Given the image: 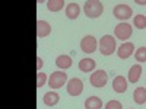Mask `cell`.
I'll return each mask as SVG.
<instances>
[{
    "label": "cell",
    "mask_w": 146,
    "mask_h": 109,
    "mask_svg": "<svg viewBox=\"0 0 146 109\" xmlns=\"http://www.w3.org/2000/svg\"><path fill=\"white\" fill-rule=\"evenodd\" d=\"M142 74V66L140 64H135L133 67H130L129 70V81L130 83H137Z\"/></svg>",
    "instance_id": "7c38bea8"
},
{
    "label": "cell",
    "mask_w": 146,
    "mask_h": 109,
    "mask_svg": "<svg viewBox=\"0 0 146 109\" xmlns=\"http://www.w3.org/2000/svg\"><path fill=\"white\" fill-rule=\"evenodd\" d=\"M136 5H140V6H145L146 2H140V0H136Z\"/></svg>",
    "instance_id": "d4e9b609"
},
{
    "label": "cell",
    "mask_w": 146,
    "mask_h": 109,
    "mask_svg": "<svg viewBox=\"0 0 146 109\" xmlns=\"http://www.w3.org/2000/svg\"><path fill=\"white\" fill-rule=\"evenodd\" d=\"M131 32H133V29H131V26L129 25V23H118V25L114 28V35H115V38H118V39H121V41H126V39H129L130 36H131Z\"/></svg>",
    "instance_id": "5b68a950"
},
{
    "label": "cell",
    "mask_w": 146,
    "mask_h": 109,
    "mask_svg": "<svg viewBox=\"0 0 146 109\" xmlns=\"http://www.w3.org/2000/svg\"><path fill=\"white\" fill-rule=\"evenodd\" d=\"M133 99L137 105H143L146 102V89L145 87H137L133 92Z\"/></svg>",
    "instance_id": "ac0fdd59"
},
{
    "label": "cell",
    "mask_w": 146,
    "mask_h": 109,
    "mask_svg": "<svg viewBox=\"0 0 146 109\" xmlns=\"http://www.w3.org/2000/svg\"><path fill=\"white\" fill-rule=\"evenodd\" d=\"M64 7V0H48L47 9L50 12H58Z\"/></svg>",
    "instance_id": "d6986e66"
},
{
    "label": "cell",
    "mask_w": 146,
    "mask_h": 109,
    "mask_svg": "<svg viewBox=\"0 0 146 109\" xmlns=\"http://www.w3.org/2000/svg\"><path fill=\"white\" fill-rule=\"evenodd\" d=\"M50 32H51V26H50L48 22H45V20H38L36 22V36H38L40 39L48 36Z\"/></svg>",
    "instance_id": "30bf717a"
},
{
    "label": "cell",
    "mask_w": 146,
    "mask_h": 109,
    "mask_svg": "<svg viewBox=\"0 0 146 109\" xmlns=\"http://www.w3.org/2000/svg\"><path fill=\"white\" fill-rule=\"evenodd\" d=\"M42 100H44V103H45L47 106H54V105H57V103H58L60 96H58L56 92H47V93L44 95Z\"/></svg>",
    "instance_id": "2e32d148"
},
{
    "label": "cell",
    "mask_w": 146,
    "mask_h": 109,
    "mask_svg": "<svg viewBox=\"0 0 146 109\" xmlns=\"http://www.w3.org/2000/svg\"><path fill=\"white\" fill-rule=\"evenodd\" d=\"M113 89L117 93H124L127 90V80L123 76H117L113 80Z\"/></svg>",
    "instance_id": "8fae6325"
},
{
    "label": "cell",
    "mask_w": 146,
    "mask_h": 109,
    "mask_svg": "<svg viewBox=\"0 0 146 109\" xmlns=\"http://www.w3.org/2000/svg\"><path fill=\"white\" fill-rule=\"evenodd\" d=\"M135 58L139 63H146V47H140L135 53Z\"/></svg>",
    "instance_id": "44dd1931"
},
{
    "label": "cell",
    "mask_w": 146,
    "mask_h": 109,
    "mask_svg": "<svg viewBox=\"0 0 146 109\" xmlns=\"http://www.w3.org/2000/svg\"><path fill=\"white\" fill-rule=\"evenodd\" d=\"M105 109H123V108H121V103L118 100H110L105 105Z\"/></svg>",
    "instance_id": "603a6c76"
},
{
    "label": "cell",
    "mask_w": 146,
    "mask_h": 109,
    "mask_svg": "<svg viewBox=\"0 0 146 109\" xmlns=\"http://www.w3.org/2000/svg\"><path fill=\"white\" fill-rule=\"evenodd\" d=\"M79 13H80V7H79L78 3L72 2V3L67 5V7H66V16L69 19H78Z\"/></svg>",
    "instance_id": "4fadbf2b"
},
{
    "label": "cell",
    "mask_w": 146,
    "mask_h": 109,
    "mask_svg": "<svg viewBox=\"0 0 146 109\" xmlns=\"http://www.w3.org/2000/svg\"><path fill=\"white\" fill-rule=\"evenodd\" d=\"M133 25H135L137 29H145L146 28V16L143 15H137L133 19Z\"/></svg>",
    "instance_id": "ffe728a7"
},
{
    "label": "cell",
    "mask_w": 146,
    "mask_h": 109,
    "mask_svg": "<svg viewBox=\"0 0 146 109\" xmlns=\"http://www.w3.org/2000/svg\"><path fill=\"white\" fill-rule=\"evenodd\" d=\"M115 39L111 35H104L100 41V53L102 55H111L115 51Z\"/></svg>",
    "instance_id": "7a4b0ae2"
},
{
    "label": "cell",
    "mask_w": 146,
    "mask_h": 109,
    "mask_svg": "<svg viewBox=\"0 0 146 109\" xmlns=\"http://www.w3.org/2000/svg\"><path fill=\"white\" fill-rule=\"evenodd\" d=\"M82 92H83V83L80 79L75 77L67 81V93L70 96H79Z\"/></svg>",
    "instance_id": "52a82bcc"
},
{
    "label": "cell",
    "mask_w": 146,
    "mask_h": 109,
    "mask_svg": "<svg viewBox=\"0 0 146 109\" xmlns=\"http://www.w3.org/2000/svg\"><path fill=\"white\" fill-rule=\"evenodd\" d=\"M133 51H135V45H133L131 42H123V44L118 47L117 55H118L121 60H126V58L131 57Z\"/></svg>",
    "instance_id": "9c48e42d"
},
{
    "label": "cell",
    "mask_w": 146,
    "mask_h": 109,
    "mask_svg": "<svg viewBox=\"0 0 146 109\" xmlns=\"http://www.w3.org/2000/svg\"><path fill=\"white\" fill-rule=\"evenodd\" d=\"M95 66H96V63L94 61L92 58H83V60H80V63H79V70L83 71V73H89V71L95 70Z\"/></svg>",
    "instance_id": "5bb4252c"
},
{
    "label": "cell",
    "mask_w": 146,
    "mask_h": 109,
    "mask_svg": "<svg viewBox=\"0 0 146 109\" xmlns=\"http://www.w3.org/2000/svg\"><path fill=\"white\" fill-rule=\"evenodd\" d=\"M42 60H41V57H38L36 58V67H38V71H41V67H42Z\"/></svg>",
    "instance_id": "cb8c5ba5"
},
{
    "label": "cell",
    "mask_w": 146,
    "mask_h": 109,
    "mask_svg": "<svg viewBox=\"0 0 146 109\" xmlns=\"http://www.w3.org/2000/svg\"><path fill=\"white\" fill-rule=\"evenodd\" d=\"M56 66L62 70H66V68L72 67V58L69 55H58L56 58Z\"/></svg>",
    "instance_id": "e0dca14e"
},
{
    "label": "cell",
    "mask_w": 146,
    "mask_h": 109,
    "mask_svg": "<svg viewBox=\"0 0 146 109\" xmlns=\"http://www.w3.org/2000/svg\"><path fill=\"white\" fill-rule=\"evenodd\" d=\"M113 15L117 19H120V20H126V19H129L133 15V10H131V7L129 5H123V3H121V5H117L114 7Z\"/></svg>",
    "instance_id": "8992f818"
},
{
    "label": "cell",
    "mask_w": 146,
    "mask_h": 109,
    "mask_svg": "<svg viewBox=\"0 0 146 109\" xmlns=\"http://www.w3.org/2000/svg\"><path fill=\"white\" fill-rule=\"evenodd\" d=\"M67 81V74L64 71H54L53 74H50L48 79V86L51 89H60L64 86V83Z\"/></svg>",
    "instance_id": "3957f363"
},
{
    "label": "cell",
    "mask_w": 146,
    "mask_h": 109,
    "mask_svg": "<svg viewBox=\"0 0 146 109\" xmlns=\"http://www.w3.org/2000/svg\"><path fill=\"white\" fill-rule=\"evenodd\" d=\"M89 81L94 87H104L108 81V76L104 70H95L89 77Z\"/></svg>",
    "instance_id": "277c9868"
},
{
    "label": "cell",
    "mask_w": 146,
    "mask_h": 109,
    "mask_svg": "<svg viewBox=\"0 0 146 109\" xmlns=\"http://www.w3.org/2000/svg\"><path fill=\"white\" fill-rule=\"evenodd\" d=\"M45 83H47V74L38 71V74H36V87H42Z\"/></svg>",
    "instance_id": "7402d4cb"
},
{
    "label": "cell",
    "mask_w": 146,
    "mask_h": 109,
    "mask_svg": "<svg viewBox=\"0 0 146 109\" xmlns=\"http://www.w3.org/2000/svg\"><path fill=\"white\" fill-rule=\"evenodd\" d=\"M80 50L83 53H86V54L95 53V50H96V39L94 38L92 35H86L80 41Z\"/></svg>",
    "instance_id": "ba28073f"
},
{
    "label": "cell",
    "mask_w": 146,
    "mask_h": 109,
    "mask_svg": "<svg viewBox=\"0 0 146 109\" xmlns=\"http://www.w3.org/2000/svg\"><path fill=\"white\" fill-rule=\"evenodd\" d=\"M83 12L85 15L91 19H95V18H100L104 12V5L98 0H88V2H85L83 5Z\"/></svg>",
    "instance_id": "6da1fadb"
},
{
    "label": "cell",
    "mask_w": 146,
    "mask_h": 109,
    "mask_svg": "<svg viewBox=\"0 0 146 109\" xmlns=\"http://www.w3.org/2000/svg\"><path fill=\"white\" fill-rule=\"evenodd\" d=\"M85 108L86 109H101L102 108V100L98 96H91L85 100Z\"/></svg>",
    "instance_id": "9a60e30c"
}]
</instances>
